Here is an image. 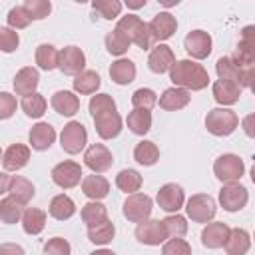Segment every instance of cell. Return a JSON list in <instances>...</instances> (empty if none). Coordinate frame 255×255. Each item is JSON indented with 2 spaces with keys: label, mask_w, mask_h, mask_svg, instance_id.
<instances>
[{
  "label": "cell",
  "mask_w": 255,
  "mask_h": 255,
  "mask_svg": "<svg viewBox=\"0 0 255 255\" xmlns=\"http://www.w3.org/2000/svg\"><path fill=\"white\" fill-rule=\"evenodd\" d=\"M8 183H10V175L6 171H0V195L8 193Z\"/></svg>",
  "instance_id": "cell-54"
},
{
  "label": "cell",
  "mask_w": 255,
  "mask_h": 255,
  "mask_svg": "<svg viewBox=\"0 0 255 255\" xmlns=\"http://www.w3.org/2000/svg\"><path fill=\"white\" fill-rule=\"evenodd\" d=\"M135 239L139 243H143V245L155 247V245H161L167 239V231H165V227H163V223L159 219H145V221L137 223Z\"/></svg>",
  "instance_id": "cell-13"
},
{
  "label": "cell",
  "mask_w": 255,
  "mask_h": 255,
  "mask_svg": "<svg viewBox=\"0 0 255 255\" xmlns=\"http://www.w3.org/2000/svg\"><path fill=\"white\" fill-rule=\"evenodd\" d=\"M20 46V36L16 30L8 26H0V52L10 54Z\"/></svg>",
  "instance_id": "cell-49"
},
{
  "label": "cell",
  "mask_w": 255,
  "mask_h": 255,
  "mask_svg": "<svg viewBox=\"0 0 255 255\" xmlns=\"http://www.w3.org/2000/svg\"><path fill=\"white\" fill-rule=\"evenodd\" d=\"M157 104V94L149 88H137L131 94V106L133 110H151Z\"/></svg>",
  "instance_id": "cell-45"
},
{
  "label": "cell",
  "mask_w": 255,
  "mask_h": 255,
  "mask_svg": "<svg viewBox=\"0 0 255 255\" xmlns=\"http://www.w3.org/2000/svg\"><path fill=\"white\" fill-rule=\"evenodd\" d=\"M38 84H40V74L32 66H26V68L18 70L16 76H14V92H16V96L24 98V96L34 94Z\"/></svg>",
  "instance_id": "cell-23"
},
{
  "label": "cell",
  "mask_w": 255,
  "mask_h": 255,
  "mask_svg": "<svg viewBox=\"0 0 255 255\" xmlns=\"http://www.w3.org/2000/svg\"><path fill=\"white\" fill-rule=\"evenodd\" d=\"M88 143V131L84 128V124L80 122H68L60 133V145L66 153L76 155L80 153Z\"/></svg>",
  "instance_id": "cell-9"
},
{
  "label": "cell",
  "mask_w": 255,
  "mask_h": 255,
  "mask_svg": "<svg viewBox=\"0 0 255 255\" xmlns=\"http://www.w3.org/2000/svg\"><path fill=\"white\" fill-rule=\"evenodd\" d=\"M72 247L64 237H52L44 243V255H70Z\"/></svg>",
  "instance_id": "cell-51"
},
{
  "label": "cell",
  "mask_w": 255,
  "mask_h": 255,
  "mask_svg": "<svg viewBox=\"0 0 255 255\" xmlns=\"http://www.w3.org/2000/svg\"><path fill=\"white\" fill-rule=\"evenodd\" d=\"M102 80H100V74L94 72V70H84L82 74L76 76L74 80V92L80 94V96H90V94H96V90L100 88Z\"/></svg>",
  "instance_id": "cell-33"
},
{
  "label": "cell",
  "mask_w": 255,
  "mask_h": 255,
  "mask_svg": "<svg viewBox=\"0 0 255 255\" xmlns=\"http://www.w3.org/2000/svg\"><path fill=\"white\" fill-rule=\"evenodd\" d=\"M189 100H191V96L187 90L173 86V88L163 90V94L159 96V108L165 112H177V110H183L189 104Z\"/></svg>",
  "instance_id": "cell-27"
},
{
  "label": "cell",
  "mask_w": 255,
  "mask_h": 255,
  "mask_svg": "<svg viewBox=\"0 0 255 255\" xmlns=\"http://www.w3.org/2000/svg\"><path fill=\"white\" fill-rule=\"evenodd\" d=\"M84 163L92 169V173H104L112 167L114 155L104 143H92L84 153Z\"/></svg>",
  "instance_id": "cell-16"
},
{
  "label": "cell",
  "mask_w": 255,
  "mask_h": 255,
  "mask_svg": "<svg viewBox=\"0 0 255 255\" xmlns=\"http://www.w3.org/2000/svg\"><path fill=\"white\" fill-rule=\"evenodd\" d=\"M141 183H143L141 175H139L135 169H131V167L122 169V171L116 175V185H118V189L124 191V193H129V195H131V193H137L139 187H141Z\"/></svg>",
  "instance_id": "cell-40"
},
{
  "label": "cell",
  "mask_w": 255,
  "mask_h": 255,
  "mask_svg": "<svg viewBox=\"0 0 255 255\" xmlns=\"http://www.w3.org/2000/svg\"><path fill=\"white\" fill-rule=\"evenodd\" d=\"M161 223L167 231V237H183L187 233V221L179 213H169L165 219H161Z\"/></svg>",
  "instance_id": "cell-46"
},
{
  "label": "cell",
  "mask_w": 255,
  "mask_h": 255,
  "mask_svg": "<svg viewBox=\"0 0 255 255\" xmlns=\"http://www.w3.org/2000/svg\"><path fill=\"white\" fill-rule=\"evenodd\" d=\"M211 92H213V98L215 102L225 108V106H233L239 102L241 98V88L233 82H225V80H215L213 86H211Z\"/></svg>",
  "instance_id": "cell-25"
},
{
  "label": "cell",
  "mask_w": 255,
  "mask_h": 255,
  "mask_svg": "<svg viewBox=\"0 0 255 255\" xmlns=\"http://www.w3.org/2000/svg\"><path fill=\"white\" fill-rule=\"evenodd\" d=\"M185 211H187V217L195 223H209L215 213H217V205H215V199L207 193H195L187 199L185 203Z\"/></svg>",
  "instance_id": "cell-6"
},
{
  "label": "cell",
  "mask_w": 255,
  "mask_h": 255,
  "mask_svg": "<svg viewBox=\"0 0 255 255\" xmlns=\"http://www.w3.org/2000/svg\"><path fill=\"white\" fill-rule=\"evenodd\" d=\"M58 68L66 76H78L86 68V54L78 46H66L64 50H60Z\"/></svg>",
  "instance_id": "cell-15"
},
{
  "label": "cell",
  "mask_w": 255,
  "mask_h": 255,
  "mask_svg": "<svg viewBox=\"0 0 255 255\" xmlns=\"http://www.w3.org/2000/svg\"><path fill=\"white\" fill-rule=\"evenodd\" d=\"M88 110H90L92 118H96V116L106 114V112H116V102L110 94H96V96L90 98Z\"/></svg>",
  "instance_id": "cell-44"
},
{
  "label": "cell",
  "mask_w": 255,
  "mask_h": 255,
  "mask_svg": "<svg viewBox=\"0 0 255 255\" xmlns=\"http://www.w3.org/2000/svg\"><path fill=\"white\" fill-rule=\"evenodd\" d=\"M161 255H191V245L181 237H173L163 243Z\"/></svg>",
  "instance_id": "cell-50"
},
{
  "label": "cell",
  "mask_w": 255,
  "mask_h": 255,
  "mask_svg": "<svg viewBox=\"0 0 255 255\" xmlns=\"http://www.w3.org/2000/svg\"><path fill=\"white\" fill-rule=\"evenodd\" d=\"M8 193H10L12 197H16L20 203L26 205L28 201H32L36 189H34V183H32L30 179H26V177H22V175H10Z\"/></svg>",
  "instance_id": "cell-32"
},
{
  "label": "cell",
  "mask_w": 255,
  "mask_h": 255,
  "mask_svg": "<svg viewBox=\"0 0 255 255\" xmlns=\"http://www.w3.org/2000/svg\"><path fill=\"white\" fill-rule=\"evenodd\" d=\"M169 80L173 82L175 88L187 92H199L207 88L209 74L201 64L193 60H175V64L169 68Z\"/></svg>",
  "instance_id": "cell-1"
},
{
  "label": "cell",
  "mask_w": 255,
  "mask_h": 255,
  "mask_svg": "<svg viewBox=\"0 0 255 255\" xmlns=\"http://www.w3.org/2000/svg\"><path fill=\"white\" fill-rule=\"evenodd\" d=\"M36 64L40 70H46V72H52L58 68V58H60V52L56 50V46L52 44H40L36 48Z\"/></svg>",
  "instance_id": "cell-38"
},
{
  "label": "cell",
  "mask_w": 255,
  "mask_h": 255,
  "mask_svg": "<svg viewBox=\"0 0 255 255\" xmlns=\"http://www.w3.org/2000/svg\"><path fill=\"white\" fill-rule=\"evenodd\" d=\"M0 161H2V149H0Z\"/></svg>",
  "instance_id": "cell-58"
},
{
  "label": "cell",
  "mask_w": 255,
  "mask_h": 255,
  "mask_svg": "<svg viewBox=\"0 0 255 255\" xmlns=\"http://www.w3.org/2000/svg\"><path fill=\"white\" fill-rule=\"evenodd\" d=\"M133 159H135L139 165L149 167V165L157 163V159H159V147H157L153 141H149V139H141V141L135 143V147H133Z\"/></svg>",
  "instance_id": "cell-35"
},
{
  "label": "cell",
  "mask_w": 255,
  "mask_h": 255,
  "mask_svg": "<svg viewBox=\"0 0 255 255\" xmlns=\"http://www.w3.org/2000/svg\"><path fill=\"white\" fill-rule=\"evenodd\" d=\"M183 48L193 60H205L211 54L213 40L205 30H191L183 40Z\"/></svg>",
  "instance_id": "cell-12"
},
{
  "label": "cell",
  "mask_w": 255,
  "mask_h": 255,
  "mask_svg": "<svg viewBox=\"0 0 255 255\" xmlns=\"http://www.w3.org/2000/svg\"><path fill=\"white\" fill-rule=\"evenodd\" d=\"M94 126H96V133L102 139H114L120 135L124 122L118 112H106L94 118Z\"/></svg>",
  "instance_id": "cell-18"
},
{
  "label": "cell",
  "mask_w": 255,
  "mask_h": 255,
  "mask_svg": "<svg viewBox=\"0 0 255 255\" xmlns=\"http://www.w3.org/2000/svg\"><path fill=\"white\" fill-rule=\"evenodd\" d=\"M237 126H239V118L229 108H213L205 116V128H207V131L211 135H217V137L231 135L237 129Z\"/></svg>",
  "instance_id": "cell-3"
},
{
  "label": "cell",
  "mask_w": 255,
  "mask_h": 255,
  "mask_svg": "<svg viewBox=\"0 0 255 255\" xmlns=\"http://www.w3.org/2000/svg\"><path fill=\"white\" fill-rule=\"evenodd\" d=\"M52 181L62 189H72L82 181V165L78 161L66 159L52 167Z\"/></svg>",
  "instance_id": "cell-11"
},
{
  "label": "cell",
  "mask_w": 255,
  "mask_h": 255,
  "mask_svg": "<svg viewBox=\"0 0 255 255\" xmlns=\"http://www.w3.org/2000/svg\"><path fill=\"white\" fill-rule=\"evenodd\" d=\"M229 225L223 223V221H213V223H207L201 231V243L203 247L207 249H219L225 245L227 237H229Z\"/></svg>",
  "instance_id": "cell-22"
},
{
  "label": "cell",
  "mask_w": 255,
  "mask_h": 255,
  "mask_svg": "<svg viewBox=\"0 0 255 255\" xmlns=\"http://www.w3.org/2000/svg\"><path fill=\"white\" fill-rule=\"evenodd\" d=\"M233 64H237L243 70H249L255 66V26H245L241 32V40L235 48V52L229 56Z\"/></svg>",
  "instance_id": "cell-7"
},
{
  "label": "cell",
  "mask_w": 255,
  "mask_h": 255,
  "mask_svg": "<svg viewBox=\"0 0 255 255\" xmlns=\"http://www.w3.org/2000/svg\"><path fill=\"white\" fill-rule=\"evenodd\" d=\"M251 120H253V116H247V118H245V122H243V126H245V133H247L249 137H253V129H251Z\"/></svg>",
  "instance_id": "cell-55"
},
{
  "label": "cell",
  "mask_w": 255,
  "mask_h": 255,
  "mask_svg": "<svg viewBox=\"0 0 255 255\" xmlns=\"http://www.w3.org/2000/svg\"><path fill=\"white\" fill-rule=\"evenodd\" d=\"M22 213H24V203H20L16 197L8 195L0 201V221L2 223H18L22 219Z\"/></svg>",
  "instance_id": "cell-36"
},
{
  "label": "cell",
  "mask_w": 255,
  "mask_h": 255,
  "mask_svg": "<svg viewBox=\"0 0 255 255\" xmlns=\"http://www.w3.org/2000/svg\"><path fill=\"white\" fill-rule=\"evenodd\" d=\"M173 64H175V54L167 44H159L151 48L147 56V66L153 74H165Z\"/></svg>",
  "instance_id": "cell-20"
},
{
  "label": "cell",
  "mask_w": 255,
  "mask_h": 255,
  "mask_svg": "<svg viewBox=\"0 0 255 255\" xmlns=\"http://www.w3.org/2000/svg\"><path fill=\"white\" fill-rule=\"evenodd\" d=\"M116 30H120L129 40V44H135L141 50L153 48V38H151L149 30H147V24L135 14L122 16L118 20V24H116Z\"/></svg>",
  "instance_id": "cell-2"
},
{
  "label": "cell",
  "mask_w": 255,
  "mask_h": 255,
  "mask_svg": "<svg viewBox=\"0 0 255 255\" xmlns=\"http://www.w3.org/2000/svg\"><path fill=\"white\" fill-rule=\"evenodd\" d=\"M126 124L131 133L145 135L151 129V112L149 110H131L126 118Z\"/></svg>",
  "instance_id": "cell-34"
},
{
  "label": "cell",
  "mask_w": 255,
  "mask_h": 255,
  "mask_svg": "<svg viewBox=\"0 0 255 255\" xmlns=\"http://www.w3.org/2000/svg\"><path fill=\"white\" fill-rule=\"evenodd\" d=\"M30 161V145L24 143H12L6 151H2V165L6 171H18L26 167Z\"/></svg>",
  "instance_id": "cell-21"
},
{
  "label": "cell",
  "mask_w": 255,
  "mask_h": 255,
  "mask_svg": "<svg viewBox=\"0 0 255 255\" xmlns=\"http://www.w3.org/2000/svg\"><path fill=\"white\" fill-rule=\"evenodd\" d=\"M90 255H116L112 249H98V251H92Z\"/></svg>",
  "instance_id": "cell-57"
},
{
  "label": "cell",
  "mask_w": 255,
  "mask_h": 255,
  "mask_svg": "<svg viewBox=\"0 0 255 255\" xmlns=\"http://www.w3.org/2000/svg\"><path fill=\"white\" fill-rule=\"evenodd\" d=\"M0 255H26V251L18 243H0Z\"/></svg>",
  "instance_id": "cell-53"
},
{
  "label": "cell",
  "mask_w": 255,
  "mask_h": 255,
  "mask_svg": "<svg viewBox=\"0 0 255 255\" xmlns=\"http://www.w3.org/2000/svg\"><path fill=\"white\" fill-rule=\"evenodd\" d=\"M223 247L227 255H247V251L251 249V235L245 229L235 227L229 231V237Z\"/></svg>",
  "instance_id": "cell-29"
},
{
  "label": "cell",
  "mask_w": 255,
  "mask_h": 255,
  "mask_svg": "<svg viewBox=\"0 0 255 255\" xmlns=\"http://www.w3.org/2000/svg\"><path fill=\"white\" fill-rule=\"evenodd\" d=\"M135 64L128 58H120L110 66V78L118 86H128L135 80Z\"/></svg>",
  "instance_id": "cell-28"
},
{
  "label": "cell",
  "mask_w": 255,
  "mask_h": 255,
  "mask_svg": "<svg viewBox=\"0 0 255 255\" xmlns=\"http://www.w3.org/2000/svg\"><path fill=\"white\" fill-rule=\"evenodd\" d=\"M28 141H30V147L32 149L46 151L56 141V129L48 122H38L36 126H32V129L28 133Z\"/></svg>",
  "instance_id": "cell-19"
},
{
  "label": "cell",
  "mask_w": 255,
  "mask_h": 255,
  "mask_svg": "<svg viewBox=\"0 0 255 255\" xmlns=\"http://www.w3.org/2000/svg\"><path fill=\"white\" fill-rule=\"evenodd\" d=\"M6 20H8V28H12V30H22V28H26V26L32 22V18H30V14L26 12L24 6H14V8H10Z\"/></svg>",
  "instance_id": "cell-48"
},
{
  "label": "cell",
  "mask_w": 255,
  "mask_h": 255,
  "mask_svg": "<svg viewBox=\"0 0 255 255\" xmlns=\"http://www.w3.org/2000/svg\"><path fill=\"white\" fill-rule=\"evenodd\" d=\"M147 30H149L153 42H161V40H167L175 34L177 20L169 12H159L151 18V22H147Z\"/></svg>",
  "instance_id": "cell-17"
},
{
  "label": "cell",
  "mask_w": 255,
  "mask_h": 255,
  "mask_svg": "<svg viewBox=\"0 0 255 255\" xmlns=\"http://www.w3.org/2000/svg\"><path fill=\"white\" fill-rule=\"evenodd\" d=\"M48 213H50L54 219H58V221H66V219H70V217L76 213V203H74V199H72L70 195L58 193V195H54V197L50 199Z\"/></svg>",
  "instance_id": "cell-30"
},
{
  "label": "cell",
  "mask_w": 255,
  "mask_h": 255,
  "mask_svg": "<svg viewBox=\"0 0 255 255\" xmlns=\"http://www.w3.org/2000/svg\"><path fill=\"white\" fill-rule=\"evenodd\" d=\"M249 201V191L245 185H241L239 181L233 183H223V187L219 189V203L225 211L235 213L241 211Z\"/></svg>",
  "instance_id": "cell-10"
},
{
  "label": "cell",
  "mask_w": 255,
  "mask_h": 255,
  "mask_svg": "<svg viewBox=\"0 0 255 255\" xmlns=\"http://www.w3.org/2000/svg\"><path fill=\"white\" fill-rule=\"evenodd\" d=\"M16 98L8 92H0V120H8L16 112Z\"/></svg>",
  "instance_id": "cell-52"
},
{
  "label": "cell",
  "mask_w": 255,
  "mask_h": 255,
  "mask_svg": "<svg viewBox=\"0 0 255 255\" xmlns=\"http://www.w3.org/2000/svg\"><path fill=\"white\" fill-rule=\"evenodd\" d=\"M80 215H82V221L88 227H94V225H100V223H104L108 219V207L104 203H100V201H88L82 207Z\"/></svg>",
  "instance_id": "cell-37"
},
{
  "label": "cell",
  "mask_w": 255,
  "mask_h": 255,
  "mask_svg": "<svg viewBox=\"0 0 255 255\" xmlns=\"http://www.w3.org/2000/svg\"><path fill=\"white\" fill-rule=\"evenodd\" d=\"M22 6L26 8V12L30 14L32 20H44L52 12V2L50 0H24Z\"/></svg>",
  "instance_id": "cell-47"
},
{
  "label": "cell",
  "mask_w": 255,
  "mask_h": 255,
  "mask_svg": "<svg viewBox=\"0 0 255 255\" xmlns=\"http://www.w3.org/2000/svg\"><path fill=\"white\" fill-rule=\"evenodd\" d=\"M213 173L221 183H233L243 177L245 163L235 153H223L213 161Z\"/></svg>",
  "instance_id": "cell-5"
},
{
  "label": "cell",
  "mask_w": 255,
  "mask_h": 255,
  "mask_svg": "<svg viewBox=\"0 0 255 255\" xmlns=\"http://www.w3.org/2000/svg\"><path fill=\"white\" fill-rule=\"evenodd\" d=\"M50 104H52L56 114L66 116V118H72V116H76L80 112V98L74 92H68V90H58L52 96Z\"/></svg>",
  "instance_id": "cell-24"
},
{
  "label": "cell",
  "mask_w": 255,
  "mask_h": 255,
  "mask_svg": "<svg viewBox=\"0 0 255 255\" xmlns=\"http://www.w3.org/2000/svg\"><path fill=\"white\" fill-rule=\"evenodd\" d=\"M104 42H106V50H108L112 56H122V54H126V52L129 50V46H131L129 40H128L120 30H116V28L106 34Z\"/></svg>",
  "instance_id": "cell-42"
},
{
  "label": "cell",
  "mask_w": 255,
  "mask_h": 255,
  "mask_svg": "<svg viewBox=\"0 0 255 255\" xmlns=\"http://www.w3.org/2000/svg\"><path fill=\"white\" fill-rule=\"evenodd\" d=\"M92 8L98 16H102L104 20H116L124 8V4L120 0H94Z\"/></svg>",
  "instance_id": "cell-43"
},
{
  "label": "cell",
  "mask_w": 255,
  "mask_h": 255,
  "mask_svg": "<svg viewBox=\"0 0 255 255\" xmlns=\"http://www.w3.org/2000/svg\"><path fill=\"white\" fill-rule=\"evenodd\" d=\"M116 235V225L106 219L104 223L100 225H94V227H88V239L94 243V245H108Z\"/></svg>",
  "instance_id": "cell-41"
},
{
  "label": "cell",
  "mask_w": 255,
  "mask_h": 255,
  "mask_svg": "<svg viewBox=\"0 0 255 255\" xmlns=\"http://www.w3.org/2000/svg\"><path fill=\"white\" fill-rule=\"evenodd\" d=\"M151 209H153L151 197L145 195V193H139V191L128 195L126 201H124V207H122L124 217H126L128 221H131V223H141V221L149 219Z\"/></svg>",
  "instance_id": "cell-8"
},
{
  "label": "cell",
  "mask_w": 255,
  "mask_h": 255,
  "mask_svg": "<svg viewBox=\"0 0 255 255\" xmlns=\"http://www.w3.org/2000/svg\"><path fill=\"white\" fill-rule=\"evenodd\" d=\"M22 229L28 235H40L46 227V211L40 207H28L22 213Z\"/></svg>",
  "instance_id": "cell-31"
},
{
  "label": "cell",
  "mask_w": 255,
  "mask_h": 255,
  "mask_svg": "<svg viewBox=\"0 0 255 255\" xmlns=\"http://www.w3.org/2000/svg\"><path fill=\"white\" fill-rule=\"evenodd\" d=\"M82 191L92 201H100L110 193V181L100 173L86 175V177H82Z\"/></svg>",
  "instance_id": "cell-26"
},
{
  "label": "cell",
  "mask_w": 255,
  "mask_h": 255,
  "mask_svg": "<svg viewBox=\"0 0 255 255\" xmlns=\"http://www.w3.org/2000/svg\"><path fill=\"white\" fill-rule=\"evenodd\" d=\"M215 72H217V78H219V80L233 82V84H237L241 90H243V88H251V82H253V68H249V70L239 68L237 64H233V60H231L229 56H221V58L215 62Z\"/></svg>",
  "instance_id": "cell-4"
},
{
  "label": "cell",
  "mask_w": 255,
  "mask_h": 255,
  "mask_svg": "<svg viewBox=\"0 0 255 255\" xmlns=\"http://www.w3.org/2000/svg\"><path fill=\"white\" fill-rule=\"evenodd\" d=\"M145 6V0H137V2H128V8H143Z\"/></svg>",
  "instance_id": "cell-56"
},
{
  "label": "cell",
  "mask_w": 255,
  "mask_h": 255,
  "mask_svg": "<svg viewBox=\"0 0 255 255\" xmlns=\"http://www.w3.org/2000/svg\"><path fill=\"white\" fill-rule=\"evenodd\" d=\"M20 108H22V112H24L28 118L38 120V118H42V116L46 114L48 102H46V98H44L42 94L34 92V94H30V96H24V98H22Z\"/></svg>",
  "instance_id": "cell-39"
},
{
  "label": "cell",
  "mask_w": 255,
  "mask_h": 255,
  "mask_svg": "<svg viewBox=\"0 0 255 255\" xmlns=\"http://www.w3.org/2000/svg\"><path fill=\"white\" fill-rule=\"evenodd\" d=\"M155 201H157L159 209H163L167 213H177L185 203V193H183L181 185L165 183V185L159 187V191L155 195Z\"/></svg>",
  "instance_id": "cell-14"
}]
</instances>
